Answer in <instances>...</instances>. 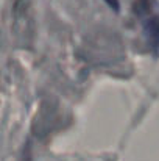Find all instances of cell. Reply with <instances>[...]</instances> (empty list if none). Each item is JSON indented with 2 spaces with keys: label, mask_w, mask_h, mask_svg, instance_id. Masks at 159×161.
<instances>
[{
  "label": "cell",
  "mask_w": 159,
  "mask_h": 161,
  "mask_svg": "<svg viewBox=\"0 0 159 161\" xmlns=\"http://www.w3.org/2000/svg\"><path fill=\"white\" fill-rule=\"evenodd\" d=\"M139 16L142 17V28L145 41L155 56L159 55V13L151 8L150 0L139 2Z\"/></svg>",
  "instance_id": "obj_1"
},
{
  "label": "cell",
  "mask_w": 159,
  "mask_h": 161,
  "mask_svg": "<svg viewBox=\"0 0 159 161\" xmlns=\"http://www.w3.org/2000/svg\"><path fill=\"white\" fill-rule=\"evenodd\" d=\"M106 3L114 9V11H119V8H120V3H119V0H105Z\"/></svg>",
  "instance_id": "obj_2"
}]
</instances>
